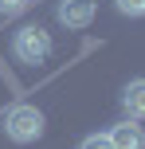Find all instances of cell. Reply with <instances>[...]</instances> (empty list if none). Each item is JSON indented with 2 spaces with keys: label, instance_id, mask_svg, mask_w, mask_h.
Listing matches in <instances>:
<instances>
[{
  "label": "cell",
  "instance_id": "6da1fadb",
  "mask_svg": "<svg viewBox=\"0 0 145 149\" xmlns=\"http://www.w3.org/2000/svg\"><path fill=\"white\" fill-rule=\"evenodd\" d=\"M43 130H47V118H43V110H39V106H31V102L8 106V114H4V134L12 137L16 145L39 141V137H43Z\"/></svg>",
  "mask_w": 145,
  "mask_h": 149
},
{
  "label": "cell",
  "instance_id": "7a4b0ae2",
  "mask_svg": "<svg viewBox=\"0 0 145 149\" xmlns=\"http://www.w3.org/2000/svg\"><path fill=\"white\" fill-rule=\"evenodd\" d=\"M12 55L20 63H43L47 55H51V31H43L39 24H28V28H20L12 36Z\"/></svg>",
  "mask_w": 145,
  "mask_h": 149
},
{
  "label": "cell",
  "instance_id": "3957f363",
  "mask_svg": "<svg viewBox=\"0 0 145 149\" xmlns=\"http://www.w3.org/2000/svg\"><path fill=\"white\" fill-rule=\"evenodd\" d=\"M55 16L63 28H86L94 20V0H59Z\"/></svg>",
  "mask_w": 145,
  "mask_h": 149
},
{
  "label": "cell",
  "instance_id": "277c9868",
  "mask_svg": "<svg viewBox=\"0 0 145 149\" xmlns=\"http://www.w3.org/2000/svg\"><path fill=\"white\" fill-rule=\"evenodd\" d=\"M106 137H110V145H114V149H145V130H141L133 118L118 122Z\"/></svg>",
  "mask_w": 145,
  "mask_h": 149
},
{
  "label": "cell",
  "instance_id": "5b68a950",
  "mask_svg": "<svg viewBox=\"0 0 145 149\" xmlns=\"http://www.w3.org/2000/svg\"><path fill=\"white\" fill-rule=\"evenodd\" d=\"M122 110L130 114L133 122H141V118H145V79L126 82V90H122Z\"/></svg>",
  "mask_w": 145,
  "mask_h": 149
},
{
  "label": "cell",
  "instance_id": "8992f818",
  "mask_svg": "<svg viewBox=\"0 0 145 149\" xmlns=\"http://www.w3.org/2000/svg\"><path fill=\"white\" fill-rule=\"evenodd\" d=\"M114 8H118L122 16H133V20L145 16V0H114Z\"/></svg>",
  "mask_w": 145,
  "mask_h": 149
},
{
  "label": "cell",
  "instance_id": "52a82bcc",
  "mask_svg": "<svg viewBox=\"0 0 145 149\" xmlns=\"http://www.w3.org/2000/svg\"><path fill=\"white\" fill-rule=\"evenodd\" d=\"M28 4H31V0H0V16H4V20H8V16H20Z\"/></svg>",
  "mask_w": 145,
  "mask_h": 149
},
{
  "label": "cell",
  "instance_id": "ba28073f",
  "mask_svg": "<svg viewBox=\"0 0 145 149\" xmlns=\"http://www.w3.org/2000/svg\"><path fill=\"white\" fill-rule=\"evenodd\" d=\"M78 149H114V145H110L106 134H90V137H83V145H78Z\"/></svg>",
  "mask_w": 145,
  "mask_h": 149
}]
</instances>
